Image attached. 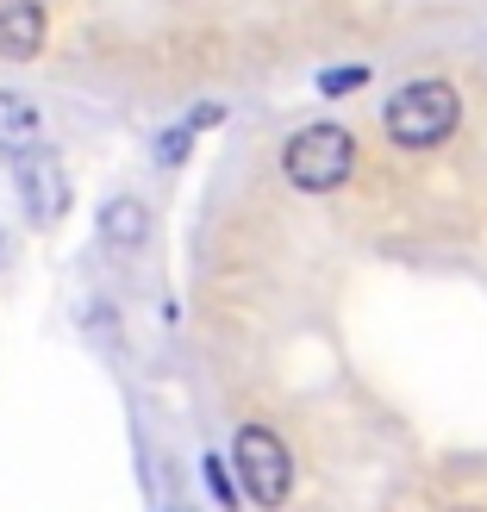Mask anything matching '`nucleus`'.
Listing matches in <instances>:
<instances>
[{
  "label": "nucleus",
  "mask_w": 487,
  "mask_h": 512,
  "mask_svg": "<svg viewBox=\"0 0 487 512\" xmlns=\"http://www.w3.org/2000/svg\"><path fill=\"white\" fill-rule=\"evenodd\" d=\"M463 119V100H456L450 82H406L394 100H388V138L406 144V150H431L456 132Z\"/></svg>",
  "instance_id": "nucleus-1"
},
{
  "label": "nucleus",
  "mask_w": 487,
  "mask_h": 512,
  "mask_svg": "<svg viewBox=\"0 0 487 512\" xmlns=\"http://www.w3.org/2000/svg\"><path fill=\"white\" fill-rule=\"evenodd\" d=\"M281 169H288L294 188L331 194L356 169V138L344 132V125H306V132H294L288 150H281Z\"/></svg>",
  "instance_id": "nucleus-2"
},
{
  "label": "nucleus",
  "mask_w": 487,
  "mask_h": 512,
  "mask_svg": "<svg viewBox=\"0 0 487 512\" xmlns=\"http://www.w3.org/2000/svg\"><path fill=\"white\" fill-rule=\"evenodd\" d=\"M232 456H238V481H244V494L256 500V506H281L288 500V488H294V456H288V444L275 438V431H263V425H244L238 431V444H232Z\"/></svg>",
  "instance_id": "nucleus-3"
},
{
  "label": "nucleus",
  "mask_w": 487,
  "mask_h": 512,
  "mask_svg": "<svg viewBox=\"0 0 487 512\" xmlns=\"http://www.w3.org/2000/svg\"><path fill=\"white\" fill-rule=\"evenodd\" d=\"M13 182H19V207L32 225H57L69 213V169L57 163V150L25 144L13 157Z\"/></svg>",
  "instance_id": "nucleus-4"
},
{
  "label": "nucleus",
  "mask_w": 487,
  "mask_h": 512,
  "mask_svg": "<svg viewBox=\"0 0 487 512\" xmlns=\"http://www.w3.org/2000/svg\"><path fill=\"white\" fill-rule=\"evenodd\" d=\"M44 50V7L38 0H0V57L32 63Z\"/></svg>",
  "instance_id": "nucleus-5"
},
{
  "label": "nucleus",
  "mask_w": 487,
  "mask_h": 512,
  "mask_svg": "<svg viewBox=\"0 0 487 512\" xmlns=\"http://www.w3.org/2000/svg\"><path fill=\"white\" fill-rule=\"evenodd\" d=\"M144 238H150V213L138 207L132 194H119V200L100 207V244H107V250H138Z\"/></svg>",
  "instance_id": "nucleus-6"
},
{
  "label": "nucleus",
  "mask_w": 487,
  "mask_h": 512,
  "mask_svg": "<svg viewBox=\"0 0 487 512\" xmlns=\"http://www.w3.org/2000/svg\"><path fill=\"white\" fill-rule=\"evenodd\" d=\"M32 138H38V107L25 94L0 88V150H25Z\"/></svg>",
  "instance_id": "nucleus-7"
},
{
  "label": "nucleus",
  "mask_w": 487,
  "mask_h": 512,
  "mask_svg": "<svg viewBox=\"0 0 487 512\" xmlns=\"http://www.w3.org/2000/svg\"><path fill=\"white\" fill-rule=\"evenodd\" d=\"M188 144H194V132H188V125H175V132H163V138H157V163H163V169H175V163L188 157Z\"/></svg>",
  "instance_id": "nucleus-8"
},
{
  "label": "nucleus",
  "mask_w": 487,
  "mask_h": 512,
  "mask_svg": "<svg viewBox=\"0 0 487 512\" xmlns=\"http://www.w3.org/2000/svg\"><path fill=\"white\" fill-rule=\"evenodd\" d=\"M200 475H207V488H213V500H219V506H238V488H232V475H225L219 456H207V463H200Z\"/></svg>",
  "instance_id": "nucleus-9"
},
{
  "label": "nucleus",
  "mask_w": 487,
  "mask_h": 512,
  "mask_svg": "<svg viewBox=\"0 0 487 512\" xmlns=\"http://www.w3.org/2000/svg\"><path fill=\"white\" fill-rule=\"evenodd\" d=\"M319 88L325 94H350V88H363V69H331V75H319Z\"/></svg>",
  "instance_id": "nucleus-10"
},
{
  "label": "nucleus",
  "mask_w": 487,
  "mask_h": 512,
  "mask_svg": "<svg viewBox=\"0 0 487 512\" xmlns=\"http://www.w3.org/2000/svg\"><path fill=\"white\" fill-rule=\"evenodd\" d=\"M175 512H188V506H175Z\"/></svg>",
  "instance_id": "nucleus-11"
}]
</instances>
